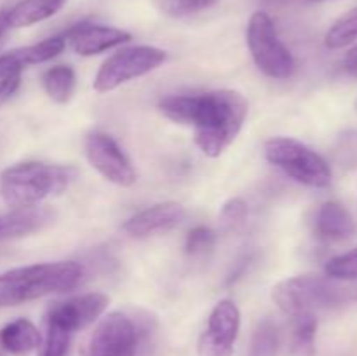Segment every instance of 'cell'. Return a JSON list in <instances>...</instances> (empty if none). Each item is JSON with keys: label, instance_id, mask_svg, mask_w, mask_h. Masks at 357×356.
Listing matches in <instances>:
<instances>
[{"label": "cell", "instance_id": "15", "mask_svg": "<svg viewBox=\"0 0 357 356\" xmlns=\"http://www.w3.org/2000/svg\"><path fill=\"white\" fill-rule=\"evenodd\" d=\"M42 335L26 318H17L0 328V348L14 356H28L40 348Z\"/></svg>", "mask_w": 357, "mask_h": 356}, {"label": "cell", "instance_id": "14", "mask_svg": "<svg viewBox=\"0 0 357 356\" xmlns=\"http://www.w3.org/2000/svg\"><path fill=\"white\" fill-rule=\"evenodd\" d=\"M356 222L349 209L337 201L319 206L314 216V232L326 241L347 239L354 234Z\"/></svg>", "mask_w": 357, "mask_h": 356}, {"label": "cell", "instance_id": "29", "mask_svg": "<svg viewBox=\"0 0 357 356\" xmlns=\"http://www.w3.org/2000/svg\"><path fill=\"white\" fill-rule=\"evenodd\" d=\"M344 68L349 75L357 79V44L352 49H349V52L345 54Z\"/></svg>", "mask_w": 357, "mask_h": 356}, {"label": "cell", "instance_id": "1", "mask_svg": "<svg viewBox=\"0 0 357 356\" xmlns=\"http://www.w3.org/2000/svg\"><path fill=\"white\" fill-rule=\"evenodd\" d=\"M164 117L194 128L195 145L208 157H220L243 129L248 101L239 91L215 89L199 94H169L159 100Z\"/></svg>", "mask_w": 357, "mask_h": 356}, {"label": "cell", "instance_id": "3", "mask_svg": "<svg viewBox=\"0 0 357 356\" xmlns=\"http://www.w3.org/2000/svg\"><path fill=\"white\" fill-rule=\"evenodd\" d=\"M77 178V168L26 161L0 173V195L10 209H30L63 194Z\"/></svg>", "mask_w": 357, "mask_h": 356}, {"label": "cell", "instance_id": "5", "mask_svg": "<svg viewBox=\"0 0 357 356\" xmlns=\"http://www.w3.org/2000/svg\"><path fill=\"white\" fill-rule=\"evenodd\" d=\"M264 156L296 184L324 188L331 184V168L321 154L288 136H275L265 142Z\"/></svg>", "mask_w": 357, "mask_h": 356}, {"label": "cell", "instance_id": "18", "mask_svg": "<svg viewBox=\"0 0 357 356\" xmlns=\"http://www.w3.org/2000/svg\"><path fill=\"white\" fill-rule=\"evenodd\" d=\"M42 87L54 103L65 105L75 93V72L72 66L56 65L42 73Z\"/></svg>", "mask_w": 357, "mask_h": 356}, {"label": "cell", "instance_id": "4", "mask_svg": "<svg viewBox=\"0 0 357 356\" xmlns=\"http://www.w3.org/2000/svg\"><path fill=\"white\" fill-rule=\"evenodd\" d=\"M84 274L82 265L72 260L21 265L0 272V307L20 306L52 293L75 288Z\"/></svg>", "mask_w": 357, "mask_h": 356}, {"label": "cell", "instance_id": "21", "mask_svg": "<svg viewBox=\"0 0 357 356\" xmlns=\"http://www.w3.org/2000/svg\"><path fill=\"white\" fill-rule=\"evenodd\" d=\"M279 330L272 320H264L257 325L251 335L248 356H278Z\"/></svg>", "mask_w": 357, "mask_h": 356}, {"label": "cell", "instance_id": "10", "mask_svg": "<svg viewBox=\"0 0 357 356\" xmlns=\"http://www.w3.org/2000/svg\"><path fill=\"white\" fill-rule=\"evenodd\" d=\"M241 330L239 307L232 300H220L213 307L204 332L197 342L199 356H234L237 335Z\"/></svg>", "mask_w": 357, "mask_h": 356}, {"label": "cell", "instance_id": "22", "mask_svg": "<svg viewBox=\"0 0 357 356\" xmlns=\"http://www.w3.org/2000/svg\"><path fill=\"white\" fill-rule=\"evenodd\" d=\"M73 332L66 330L61 325L45 320V334L40 342V356H70Z\"/></svg>", "mask_w": 357, "mask_h": 356}, {"label": "cell", "instance_id": "30", "mask_svg": "<svg viewBox=\"0 0 357 356\" xmlns=\"http://www.w3.org/2000/svg\"><path fill=\"white\" fill-rule=\"evenodd\" d=\"M9 30V24H7V10H0V40H2L3 34Z\"/></svg>", "mask_w": 357, "mask_h": 356}, {"label": "cell", "instance_id": "16", "mask_svg": "<svg viewBox=\"0 0 357 356\" xmlns=\"http://www.w3.org/2000/svg\"><path fill=\"white\" fill-rule=\"evenodd\" d=\"M51 212L47 209H10L0 215V241L16 239L30 236L51 222Z\"/></svg>", "mask_w": 357, "mask_h": 356}, {"label": "cell", "instance_id": "24", "mask_svg": "<svg viewBox=\"0 0 357 356\" xmlns=\"http://www.w3.org/2000/svg\"><path fill=\"white\" fill-rule=\"evenodd\" d=\"M23 66L13 56V52L0 56V105L6 103L17 91L21 84Z\"/></svg>", "mask_w": 357, "mask_h": 356}, {"label": "cell", "instance_id": "31", "mask_svg": "<svg viewBox=\"0 0 357 356\" xmlns=\"http://www.w3.org/2000/svg\"><path fill=\"white\" fill-rule=\"evenodd\" d=\"M309 2H324V0H309Z\"/></svg>", "mask_w": 357, "mask_h": 356}, {"label": "cell", "instance_id": "17", "mask_svg": "<svg viewBox=\"0 0 357 356\" xmlns=\"http://www.w3.org/2000/svg\"><path fill=\"white\" fill-rule=\"evenodd\" d=\"M66 0H21L7 10L9 28H24L54 16Z\"/></svg>", "mask_w": 357, "mask_h": 356}, {"label": "cell", "instance_id": "11", "mask_svg": "<svg viewBox=\"0 0 357 356\" xmlns=\"http://www.w3.org/2000/svg\"><path fill=\"white\" fill-rule=\"evenodd\" d=\"M108 302L110 300L105 293H84V295L52 304L49 307L45 320L54 321V323L65 327L66 330L77 334V332L84 330L94 321L100 320L101 314L107 311Z\"/></svg>", "mask_w": 357, "mask_h": 356}, {"label": "cell", "instance_id": "26", "mask_svg": "<svg viewBox=\"0 0 357 356\" xmlns=\"http://www.w3.org/2000/svg\"><path fill=\"white\" fill-rule=\"evenodd\" d=\"M248 220V205L244 199L232 198L220 209V229L223 232H239Z\"/></svg>", "mask_w": 357, "mask_h": 356}, {"label": "cell", "instance_id": "9", "mask_svg": "<svg viewBox=\"0 0 357 356\" xmlns=\"http://www.w3.org/2000/svg\"><path fill=\"white\" fill-rule=\"evenodd\" d=\"M84 149L89 164L105 180L119 187H131L136 184L138 175L131 161L108 133L91 131L86 136Z\"/></svg>", "mask_w": 357, "mask_h": 356}, {"label": "cell", "instance_id": "32", "mask_svg": "<svg viewBox=\"0 0 357 356\" xmlns=\"http://www.w3.org/2000/svg\"><path fill=\"white\" fill-rule=\"evenodd\" d=\"M354 107H356V110H357V98H356V101H354Z\"/></svg>", "mask_w": 357, "mask_h": 356}, {"label": "cell", "instance_id": "13", "mask_svg": "<svg viewBox=\"0 0 357 356\" xmlns=\"http://www.w3.org/2000/svg\"><path fill=\"white\" fill-rule=\"evenodd\" d=\"M185 220V209L180 202L166 201L149 206L135 213L124 222L122 229L131 237H149L153 234L167 232Z\"/></svg>", "mask_w": 357, "mask_h": 356}, {"label": "cell", "instance_id": "8", "mask_svg": "<svg viewBox=\"0 0 357 356\" xmlns=\"http://www.w3.org/2000/svg\"><path fill=\"white\" fill-rule=\"evenodd\" d=\"M138 328L128 314L108 313L94 327L82 349V356H136Z\"/></svg>", "mask_w": 357, "mask_h": 356}, {"label": "cell", "instance_id": "12", "mask_svg": "<svg viewBox=\"0 0 357 356\" xmlns=\"http://www.w3.org/2000/svg\"><path fill=\"white\" fill-rule=\"evenodd\" d=\"M63 35H65L66 45H70L73 52L80 56L101 54V52L108 51V49L128 44L131 40L129 31L94 23H79Z\"/></svg>", "mask_w": 357, "mask_h": 356}, {"label": "cell", "instance_id": "19", "mask_svg": "<svg viewBox=\"0 0 357 356\" xmlns=\"http://www.w3.org/2000/svg\"><path fill=\"white\" fill-rule=\"evenodd\" d=\"M317 316L316 314H300L293 318L291 348L293 356H314L316 353Z\"/></svg>", "mask_w": 357, "mask_h": 356}, {"label": "cell", "instance_id": "2", "mask_svg": "<svg viewBox=\"0 0 357 356\" xmlns=\"http://www.w3.org/2000/svg\"><path fill=\"white\" fill-rule=\"evenodd\" d=\"M272 300L288 316L317 314L319 311L357 304V279L331 276H293L272 288Z\"/></svg>", "mask_w": 357, "mask_h": 356}, {"label": "cell", "instance_id": "23", "mask_svg": "<svg viewBox=\"0 0 357 356\" xmlns=\"http://www.w3.org/2000/svg\"><path fill=\"white\" fill-rule=\"evenodd\" d=\"M357 40V7L338 17L324 37V44L330 49H342Z\"/></svg>", "mask_w": 357, "mask_h": 356}, {"label": "cell", "instance_id": "25", "mask_svg": "<svg viewBox=\"0 0 357 356\" xmlns=\"http://www.w3.org/2000/svg\"><path fill=\"white\" fill-rule=\"evenodd\" d=\"M220 0H153L157 9L169 17H187L209 9Z\"/></svg>", "mask_w": 357, "mask_h": 356}, {"label": "cell", "instance_id": "7", "mask_svg": "<svg viewBox=\"0 0 357 356\" xmlns=\"http://www.w3.org/2000/svg\"><path fill=\"white\" fill-rule=\"evenodd\" d=\"M167 59L164 49L153 45H131L122 47L107 58L94 77L93 87L98 93H108L122 84L146 75L159 68Z\"/></svg>", "mask_w": 357, "mask_h": 356}, {"label": "cell", "instance_id": "28", "mask_svg": "<svg viewBox=\"0 0 357 356\" xmlns=\"http://www.w3.org/2000/svg\"><path fill=\"white\" fill-rule=\"evenodd\" d=\"M326 276L338 279H357V246L330 258L324 265Z\"/></svg>", "mask_w": 357, "mask_h": 356}, {"label": "cell", "instance_id": "27", "mask_svg": "<svg viewBox=\"0 0 357 356\" xmlns=\"http://www.w3.org/2000/svg\"><path fill=\"white\" fill-rule=\"evenodd\" d=\"M215 243L216 234L213 232L209 227L197 225L187 234V239H185V251H187L188 257L201 258L206 257V255L215 248Z\"/></svg>", "mask_w": 357, "mask_h": 356}, {"label": "cell", "instance_id": "20", "mask_svg": "<svg viewBox=\"0 0 357 356\" xmlns=\"http://www.w3.org/2000/svg\"><path fill=\"white\" fill-rule=\"evenodd\" d=\"M66 47L65 35H56V37H49L45 40L37 42V44L24 45V47L14 49L13 56L21 63L23 68L31 65H40V63L49 61V59L56 58L63 49Z\"/></svg>", "mask_w": 357, "mask_h": 356}, {"label": "cell", "instance_id": "6", "mask_svg": "<svg viewBox=\"0 0 357 356\" xmlns=\"http://www.w3.org/2000/svg\"><path fill=\"white\" fill-rule=\"evenodd\" d=\"M246 40L251 58L261 73L275 80H288L295 75V58L279 38L274 21L267 13L258 10L250 17Z\"/></svg>", "mask_w": 357, "mask_h": 356}]
</instances>
